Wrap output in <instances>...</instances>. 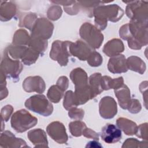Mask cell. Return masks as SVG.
<instances>
[{
    "mask_svg": "<svg viewBox=\"0 0 148 148\" xmlns=\"http://www.w3.org/2000/svg\"><path fill=\"white\" fill-rule=\"evenodd\" d=\"M147 142H140L135 139L134 138H130L127 139L125 142H124L123 145L122 146V147H147Z\"/></svg>",
    "mask_w": 148,
    "mask_h": 148,
    "instance_id": "8992f818",
    "label": "cell"
},
{
    "mask_svg": "<svg viewBox=\"0 0 148 148\" xmlns=\"http://www.w3.org/2000/svg\"><path fill=\"white\" fill-rule=\"evenodd\" d=\"M25 106L34 112L44 116L50 115L53 111L52 105L47 100L44 95H35L27 99Z\"/></svg>",
    "mask_w": 148,
    "mask_h": 148,
    "instance_id": "7a4b0ae2",
    "label": "cell"
},
{
    "mask_svg": "<svg viewBox=\"0 0 148 148\" xmlns=\"http://www.w3.org/2000/svg\"><path fill=\"white\" fill-rule=\"evenodd\" d=\"M47 132L51 138L57 142L65 143L68 140V136L64 125L59 122H54L49 124L47 129Z\"/></svg>",
    "mask_w": 148,
    "mask_h": 148,
    "instance_id": "277c9868",
    "label": "cell"
},
{
    "mask_svg": "<svg viewBox=\"0 0 148 148\" xmlns=\"http://www.w3.org/2000/svg\"><path fill=\"white\" fill-rule=\"evenodd\" d=\"M37 123V119L32 117L25 110H21L15 113L12 118V127L18 132L25 131L34 126Z\"/></svg>",
    "mask_w": 148,
    "mask_h": 148,
    "instance_id": "6da1fadb",
    "label": "cell"
},
{
    "mask_svg": "<svg viewBox=\"0 0 148 148\" xmlns=\"http://www.w3.org/2000/svg\"><path fill=\"white\" fill-rule=\"evenodd\" d=\"M102 139L107 143H114L121 139V130L112 124H107L105 125L101 133Z\"/></svg>",
    "mask_w": 148,
    "mask_h": 148,
    "instance_id": "3957f363",
    "label": "cell"
},
{
    "mask_svg": "<svg viewBox=\"0 0 148 148\" xmlns=\"http://www.w3.org/2000/svg\"><path fill=\"white\" fill-rule=\"evenodd\" d=\"M28 137L35 147H48L46 134L40 129L29 131Z\"/></svg>",
    "mask_w": 148,
    "mask_h": 148,
    "instance_id": "5b68a950",
    "label": "cell"
}]
</instances>
